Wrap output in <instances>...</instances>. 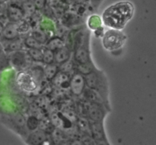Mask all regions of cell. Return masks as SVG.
<instances>
[{"instance_id": "1", "label": "cell", "mask_w": 156, "mask_h": 145, "mask_svg": "<svg viewBox=\"0 0 156 145\" xmlns=\"http://www.w3.org/2000/svg\"><path fill=\"white\" fill-rule=\"evenodd\" d=\"M134 15V5L128 1L116 2L104 11L101 21L111 29L123 30Z\"/></svg>"}, {"instance_id": "2", "label": "cell", "mask_w": 156, "mask_h": 145, "mask_svg": "<svg viewBox=\"0 0 156 145\" xmlns=\"http://www.w3.org/2000/svg\"><path fill=\"white\" fill-rule=\"evenodd\" d=\"M85 87L97 92L104 100L107 106L111 108L110 105V89L108 79L106 74L96 67L93 71L84 75Z\"/></svg>"}, {"instance_id": "3", "label": "cell", "mask_w": 156, "mask_h": 145, "mask_svg": "<svg viewBox=\"0 0 156 145\" xmlns=\"http://www.w3.org/2000/svg\"><path fill=\"white\" fill-rule=\"evenodd\" d=\"M126 38L127 36L122 30L110 28L102 35V46L107 51L113 53L122 49Z\"/></svg>"}, {"instance_id": "4", "label": "cell", "mask_w": 156, "mask_h": 145, "mask_svg": "<svg viewBox=\"0 0 156 145\" xmlns=\"http://www.w3.org/2000/svg\"><path fill=\"white\" fill-rule=\"evenodd\" d=\"M81 104L82 116L89 121L104 122L108 112L111 111L105 105L91 103L85 100Z\"/></svg>"}, {"instance_id": "5", "label": "cell", "mask_w": 156, "mask_h": 145, "mask_svg": "<svg viewBox=\"0 0 156 145\" xmlns=\"http://www.w3.org/2000/svg\"><path fill=\"white\" fill-rule=\"evenodd\" d=\"M10 66L17 71L28 69L32 64V60L24 50H17L7 54Z\"/></svg>"}, {"instance_id": "6", "label": "cell", "mask_w": 156, "mask_h": 145, "mask_svg": "<svg viewBox=\"0 0 156 145\" xmlns=\"http://www.w3.org/2000/svg\"><path fill=\"white\" fill-rule=\"evenodd\" d=\"M18 86L24 92H34L39 86V83L28 69L19 71L16 76Z\"/></svg>"}, {"instance_id": "7", "label": "cell", "mask_w": 156, "mask_h": 145, "mask_svg": "<svg viewBox=\"0 0 156 145\" xmlns=\"http://www.w3.org/2000/svg\"><path fill=\"white\" fill-rule=\"evenodd\" d=\"M2 122L3 124L5 125L10 129L15 131L16 133L23 135L24 138H26L28 135L26 132V131H27L26 128V119L21 114L17 113L11 116L4 117Z\"/></svg>"}, {"instance_id": "8", "label": "cell", "mask_w": 156, "mask_h": 145, "mask_svg": "<svg viewBox=\"0 0 156 145\" xmlns=\"http://www.w3.org/2000/svg\"><path fill=\"white\" fill-rule=\"evenodd\" d=\"M89 132L95 144H110L105 132L104 122L89 121Z\"/></svg>"}, {"instance_id": "9", "label": "cell", "mask_w": 156, "mask_h": 145, "mask_svg": "<svg viewBox=\"0 0 156 145\" xmlns=\"http://www.w3.org/2000/svg\"><path fill=\"white\" fill-rule=\"evenodd\" d=\"M85 88L86 87H85L84 75L81 73L75 71L70 75L69 88L71 93L76 97H81Z\"/></svg>"}, {"instance_id": "10", "label": "cell", "mask_w": 156, "mask_h": 145, "mask_svg": "<svg viewBox=\"0 0 156 145\" xmlns=\"http://www.w3.org/2000/svg\"><path fill=\"white\" fill-rule=\"evenodd\" d=\"M19 35L20 33L18 31L16 23L9 21L7 24L3 26L0 40H13L19 37Z\"/></svg>"}, {"instance_id": "11", "label": "cell", "mask_w": 156, "mask_h": 145, "mask_svg": "<svg viewBox=\"0 0 156 145\" xmlns=\"http://www.w3.org/2000/svg\"><path fill=\"white\" fill-rule=\"evenodd\" d=\"M2 46L3 50L6 54L10 53L12 52L17 51V50H24V46L23 43V39L18 37L13 40H0Z\"/></svg>"}, {"instance_id": "12", "label": "cell", "mask_w": 156, "mask_h": 145, "mask_svg": "<svg viewBox=\"0 0 156 145\" xmlns=\"http://www.w3.org/2000/svg\"><path fill=\"white\" fill-rule=\"evenodd\" d=\"M27 144H42L44 141L47 140V133L43 130H36L32 131L26 137Z\"/></svg>"}, {"instance_id": "13", "label": "cell", "mask_w": 156, "mask_h": 145, "mask_svg": "<svg viewBox=\"0 0 156 145\" xmlns=\"http://www.w3.org/2000/svg\"><path fill=\"white\" fill-rule=\"evenodd\" d=\"M73 56V51L69 47L67 46H63L59 50L54 51V63L58 65L64 63L72 59Z\"/></svg>"}, {"instance_id": "14", "label": "cell", "mask_w": 156, "mask_h": 145, "mask_svg": "<svg viewBox=\"0 0 156 145\" xmlns=\"http://www.w3.org/2000/svg\"><path fill=\"white\" fill-rule=\"evenodd\" d=\"M6 15L9 21L15 23L22 20L24 16L22 8L15 5H10L6 8Z\"/></svg>"}, {"instance_id": "15", "label": "cell", "mask_w": 156, "mask_h": 145, "mask_svg": "<svg viewBox=\"0 0 156 145\" xmlns=\"http://www.w3.org/2000/svg\"><path fill=\"white\" fill-rule=\"evenodd\" d=\"M69 79L70 74L59 71V72L53 78L52 81L56 86L59 87L62 89H67L69 87Z\"/></svg>"}, {"instance_id": "16", "label": "cell", "mask_w": 156, "mask_h": 145, "mask_svg": "<svg viewBox=\"0 0 156 145\" xmlns=\"http://www.w3.org/2000/svg\"><path fill=\"white\" fill-rule=\"evenodd\" d=\"M65 45V40H64L63 38L59 36H55L49 38L46 43L44 44V47L54 52Z\"/></svg>"}, {"instance_id": "17", "label": "cell", "mask_w": 156, "mask_h": 145, "mask_svg": "<svg viewBox=\"0 0 156 145\" xmlns=\"http://www.w3.org/2000/svg\"><path fill=\"white\" fill-rule=\"evenodd\" d=\"M43 71H44V79L50 81L53 80V78L59 72V65L54 62L47 64V65H44V67L43 68Z\"/></svg>"}, {"instance_id": "18", "label": "cell", "mask_w": 156, "mask_h": 145, "mask_svg": "<svg viewBox=\"0 0 156 145\" xmlns=\"http://www.w3.org/2000/svg\"><path fill=\"white\" fill-rule=\"evenodd\" d=\"M23 43H24V48L26 49H34V48H43L44 47L42 43L37 40L34 36L29 34L23 39Z\"/></svg>"}, {"instance_id": "19", "label": "cell", "mask_w": 156, "mask_h": 145, "mask_svg": "<svg viewBox=\"0 0 156 145\" xmlns=\"http://www.w3.org/2000/svg\"><path fill=\"white\" fill-rule=\"evenodd\" d=\"M43 48H34L27 49V53L30 56L32 62H42L43 56Z\"/></svg>"}, {"instance_id": "20", "label": "cell", "mask_w": 156, "mask_h": 145, "mask_svg": "<svg viewBox=\"0 0 156 145\" xmlns=\"http://www.w3.org/2000/svg\"><path fill=\"white\" fill-rule=\"evenodd\" d=\"M43 56H42V63L44 65L53 63L54 62V52L52 51L50 49L47 47H43Z\"/></svg>"}, {"instance_id": "21", "label": "cell", "mask_w": 156, "mask_h": 145, "mask_svg": "<svg viewBox=\"0 0 156 145\" xmlns=\"http://www.w3.org/2000/svg\"><path fill=\"white\" fill-rule=\"evenodd\" d=\"M30 35L35 38L37 41H39L41 43H42L44 46L47 40L49 39L48 36H47V33L44 30H35L30 33Z\"/></svg>"}, {"instance_id": "22", "label": "cell", "mask_w": 156, "mask_h": 145, "mask_svg": "<svg viewBox=\"0 0 156 145\" xmlns=\"http://www.w3.org/2000/svg\"><path fill=\"white\" fill-rule=\"evenodd\" d=\"M40 121L36 118L35 116H29L28 118L26 119V128H27V131H34L39 128Z\"/></svg>"}, {"instance_id": "23", "label": "cell", "mask_w": 156, "mask_h": 145, "mask_svg": "<svg viewBox=\"0 0 156 145\" xmlns=\"http://www.w3.org/2000/svg\"><path fill=\"white\" fill-rule=\"evenodd\" d=\"M101 18L96 15H91L88 20V27L91 30H95L98 27L101 26Z\"/></svg>"}, {"instance_id": "24", "label": "cell", "mask_w": 156, "mask_h": 145, "mask_svg": "<svg viewBox=\"0 0 156 145\" xmlns=\"http://www.w3.org/2000/svg\"><path fill=\"white\" fill-rule=\"evenodd\" d=\"M10 64L9 62V58H8L7 54L5 52L0 54V72L3 69L6 68H9Z\"/></svg>"}, {"instance_id": "25", "label": "cell", "mask_w": 156, "mask_h": 145, "mask_svg": "<svg viewBox=\"0 0 156 145\" xmlns=\"http://www.w3.org/2000/svg\"><path fill=\"white\" fill-rule=\"evenodd\" d=\"M89 1V5L91 8L94 10H98L99 9V6L101 5L104 0H88Z\"/></svg>"}, {"instance_id": "26", "label": "cell", "mask_w": 156, "mask_h": 145, "mask_svg": "<svg viewBox=\"0 0 156 145\" xmlns=\"http://www.w3.org/2000/svg\"><path fill=\"white\" fill-rule=\"evenodd\" d=\"M76 2H77L79 4H85V3H88L89 4V1L88 0H75Z\"/></svg>"}]
</instances>
